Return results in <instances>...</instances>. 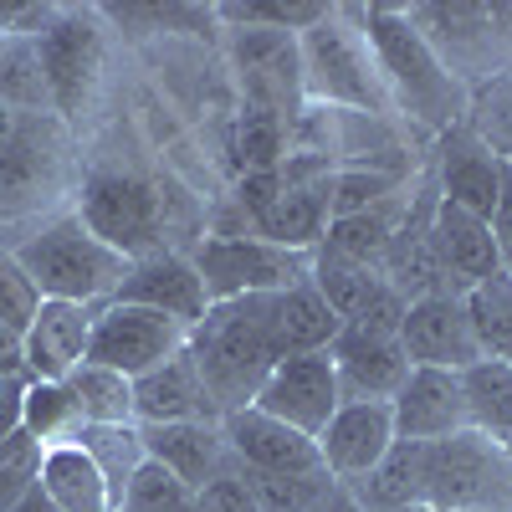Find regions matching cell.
<instances>
[{
  "mask_svg": "<svg viewBox=\"0 0 512 512\" xmlns=\"http://www.w3.org/2000/svg\"><path fill=\"white\" fill-rule=\"evenodd\" d=\"M364 31H369V47H374V62H379L395 118L431 149L446 128H456L466 118L472 88L456 82L446 72V62L425 47V36L410 26L405 6H384V0L379 6H364Z\"/></svg>",
  "mask_w": 512,
  "mask_h": 512,
  "instance_id": "1",
  "label": "cell"
},
{
  "mask_svg": "<svg viewBox=\"0 0 512 512\" xmlns=\"http://www.w3.org/2000/svg\"><path fill=\"white\" fill-rule=\"evenodd\" d=\"M185 354L195 359L210 400H216L221 420L231 410L256 405L262 384L272 374L277 338H272V318H267V297H231V303H210L205 318L190 328Z\"/></svg>",
  "mask_w": 512,
  "mask_h": 512,
  "instance_id": "2",
  "label": "cell"
},
{
  "mask_svg": "<svg viewBox=\"0 0 512 512\" xmlns=\"http://www.w3.org/2000/svg\"><path fill=\"white\" fill-rule=\"evenodd\" d=\"M303 52V93L318 108H344V113H369V118H395L390 93L364 31V6H328L318 26L297 36Z\"/></svg>",
  "mask_w": 512,
  "mask_h": 512,
  "instance_id": "3",
  "label": "cell"
},
{
  "mask_svg": "<svg viewBox=\"0 0 512 512\" xmlns=\"http://www.w3.org/2000/svg\"><path fill=\"white\" fill-rule=\"evenodd\" d=\"M11 256L21 262V272L36 282L41 297H57V303H113V292L128 272V262L103 246L88 226H82L72 210H57V216L36 221L16 246Z\"/></svg>",
  "mask_w": 512,
  "mask_h": 512,
  "instance_id": "4",
  "label": "cell"
},
{
  "mask_svg": "<svg viewBox=\"0 0 512 512\" xmlns=\"http://www.w3.org/2000/svg\"><path fill=\"white\" fill-rule=\"evenodd\" d=\"M77 185V128H67L57 113L21 118L16 139L0 154V226L57 216V205L77 195Z\"/></svg>",
  "mask_w": 512,
  "mask_h": 512,
  "instance_id": "5",
  "label": "cell"
},
{
  "mask_svg": "<svg viewBox=\"0 0 512 512\" xmlns=\"http://www.w3.org/2000/svg\"><path fill=\"white\" fill-rule=\"evenodd\" d=\"M405 16L466 88L512 67V0H415Z\"/></svg>",
  "mask_w": 512,
  "mask_h": 512,
  "instance_id": "6",
  "label": "cell"
},
{
  "mask_svg": "<svg viewBox=\"0 0 512 512\" xmlns=\"http://www.w3.org/2000/svg\"><path fill=\"white\" fill-rule=\"evenodd\" d=\"M72 216L103 246H113L123 262L164 251V231H169L164 195L144 175H128V169H93V175H82Z\"/></svg>",
  "mask_w": 512,
  "mask_h": 512,
  "instance_id": "7",
  "label": "cell"
},
{
  "mask_svg": "<svg viewBox=\"0 0 512 512\" xmlns=\"http://www.w3.org/2000/svg\"><path fill=\"white\" fill-rule=\"evenodd\" d=\"M41 67H47V93L52 113L67 128H82V118L93 113L103 72H108V26L103 11L93 6H62L57 21L36 36Z\"/></svg>",
  "mask_w": 512,
  "mask_h": 512,
  "instance_id": "8",
  "label": "cell"
},
{
  "mask_svg": "<svg viewBox=\"0 0 512 512\" xmlns=\"http://www.w3.org/2000/svg\"><path fill=\"white\" fill-rule=\"evenodd\" d=\"M425 507L512 512V456L482 431H456L425 446Z\"/></svg>",
  "mask_w": 512,
  "mask_h": 512,
  "instance_id": "9",
  "label": "cell"
},
{
  "mask_svg": "<svg viewBox=\"0 0 512 512\" xmlns=\"http://www.w3.org/2000/svg\"><path fill=\"white\" fill-rule=\"evenodd\" d=\"M190 262L205 282L210 303H231V297H267L313 272V256L272 246L262 236H200L190 246Z\"/></svg>",
  "mask_w": 512,
  "mask_h": 512,
  "instance_id": "10",
  "label": "cell"
},
{
  "mask_svg": "<svg viewBox=\"0 0 512 512\" xmlns=\"http://www.w3.org/2000/svg\"><path fill=\"white\" fill-rule=\"evenodd\" d=\"M226 57H231V72L241 82V98H246L241 108H262V113H277V118H297V108L308 103L297 36L226 26Z\"/></svg>",
  "mask_w": 512,
  "mask_h": 512,
  "instance_id": "11",
  "label": "cell"
},
{
  "mask_svg": "<svg viewBox=\"0 0 512 512\" xmlns=\"http://www.w3.org/2000/svg\"><path fill=\"white\" fill-rule=\"evenodd\" d=\"M185 344H190L185 323L149 313V308L103 303L98 318H93V338H88V364H103L123 379H144L149 369L185 354Z\"/></svg>",
  "mask_w": 512,
  "mask_h": 512,
  "instance_id": "12",
  "label": "cell"
},
{
  "mask_svg": "<svg viewBox=\"0 0 512 512\" xmlns=\"http://www.w3.org/2000/svg\"><path fill=\"white\" fill-rule=\"evenodd\" d=\"M328 185H333V164L328 159H318V154H287L282 159V195L251 221V236L313 256L323 231H328V221H333Z\"/></svg>",
  "mask_w": 512,
  "mask_h": 512,
  "instance_id": "13",
  "label": "cell"
},
{
  "mask_svg": "<svg viewBox=\"0 0 512 512\" xmlns=\"http://www.w3.org/2000/svg\"><path fill=\"white\" fill-rule=\"evenodd\" d=\"M425 169H431V180H436L446 205L492 221V205H497V190H502V159L477 139V128L466 118L425 149Z\"/></svg>",
  "mask_w": 512,
  "mask_h": 512,
  "instance_id": "14",
  "label": "cell"
},
{
  "mask_svg": "<svg viewBox=\"0 0 512 512\" xmlns=\"http://www.w3.org/2000/svg\"><path fill=\"white\" fill-rule=\"evenodd\" d=\"M344 405L338 395V374H333V359L328 354H292V359H277L262 395H256V410H267L277 420H287L292 431L303 436H323V425L333 420V410Z\"/></svg>",
  "mask_w": 512,
  "mask_h": 512,
  "instance_id": "15",
  "label": "cell"
},
{
  "mask_svg": "<svg viewBox=\"0 0 512 512\" xmlns=\"http://www.w3.org/2000/svg\"><path fill=\"white\" fill-rule=\"evenodd\" d=\"M113 303L149 308V313H164V318L195 328L210 308V297H205V282L190 262V251L164 246V251H149V256H134V262H128Z\"/></svg>",
  "mask_w": 512,
  "mask_h": 512,
  "instance_id": "16",
  "label": "cell"
},
{
  "mask_svg": "<svg viewBox=\"0 0 512 512\" xmlns=\"http://www.w3.org/2000/svg\"><path fill=\"white\" fill-rule=\"evenodd\" d=\"M221 431H226L231 456L246 466L251 477H303V472H328L313 436L292 431L287 420H277V415H267V410H256V405L231 410V415L221 420Z\"/></svg>",
  "mask_w": 512,
  "mask_h": 512,
  "instance_id": "17",
  "label": "cell"
},
{
  "mask_svg": "<svg viewBox=\"0 0 512 512\" xmlns=\"http://www.w3.org/2000/svg\"><path fill=\"white\" fill-rule=\"evenodd\" d=\"M400 349L420 369H451V374L472 369L482 359V349L472 338V323H466L461 292L415 297V303L405 308V323H400Z\"/></svg>",
  "mask_w": 512,
  "mask_h": 512,
  "instance_id": "18",
  "label": "cell"
},
{
  "mask_svg": "<svg viewBox=\"0 0 512 512\" xmlns=\"http://www.w3.org/2000/svg\"><path fill=\"white\" fill-rule=\"evenodd\" d=\"M395 446L390 400H344L318 436V456L333 482H359Z\"/></svg>",
  "mask_w": 512,
  "mask_h": 512,
  "instance_id": "19",
  "label": "cell"
},
{
  "mask_svg": "<svg viewBox=\"0 0 512 512\" xmlns=\"http://www.w3.org/2000/svg\"><path fill=\"white\" fill-rule=\"evenodd\" d=\"M390 415H395V441H415V446L472 431L466 425V400H461V374H451V369L410 364L405 384L390 400Z\"/></svg>",
  "mask_w": 512,
  "mask_h": 512,
  "instance_id": "20",
  "label": "cell"
},
{
  "mask_svg": "<svg viewBox=\"0 0 512 512\" xmlns=\"http://www.w3.org/2000/svg\"><path fill=\"white\" fill-rule=\"evenodd\" d=\"M98 308L41 297L31 328L21 333V369H26V379H67L77 364H88V338H93Z\"/></svg>",
  "mask_w": 512,
  "mask_h": 512,
  "instance_id": "21",
  "label": "cell"
},
{
  "mask_svg": "<svg viewBox=\"0 0 512 512\" xmlns=\"http://www.w3.org/2000/svg\"><path fill=\"white\" fill-rule=\"evenodd\" d=\"M333 374L344 400H395V390L410 374V359L395 333H364V328H338L333 338Z\"/></svg>",
  "mask_w": 512,
  "mask_h": 512,
  "instance_id": "22",
  "label": "cell"
},
{
  "mask_svg": "<svg viewBox=\"0 0 512 512\" xmlns=\"http://www.w3.org/2000/svg\"><path fill=\"white\" fill-rule=\"evenodd\" d=\"M144 456L169 466L190 492H200L210 477H221L226 466L236 461L226 446L221 420H180V425H139Z\"/></svg>",
  "mask_w": 512,
  "mask_h": 512,
  "instance_id": "23",
  "label": "cell"
},
{
  "mask_svg": "<svg viewBox=\"0 0 512 512\" xmlns=\"http://www.w3.org/2000/svg\"><path fill=\"white\" fill-rule=\"evenodd\" d=\"M431 241H436V267H441L446 292H472L477 282H487L492 272H502L492 226L482 216H472V210H456V205L441 200L436 205Z\"/></svg>",
  "mask_w": 512,
  "mask_h": 512,
  "instance_id": "24",
  "label": "cell"
},
{
  "mask_svg": "<svg viewBox=\"0 0 512 512\" xmlns=\"http://www.w3.org/2000/svg\"><path fill=\"white\" fill-rule=\"evenodd\" d=\"M134 420L139 425H180V420H221V410L210 400L195 359L175 354L169 364L134 379Z\"/></svg>",
  "mask_w": 512,
  "mask_h": 512,
  "instance_id": "25",
  "label": "cell"
},
{
  "mask_svg": "<svg viewBox=\"0 0 512 512\" xmlns=\"http://www.w3.org/2000/svg\"><path fill=\"white\" fill-rule=\"evenodd\" d=\"M267 318H272V338H277V354L292 359V354H328L344 318H338L323 292L303 277L282 292H267Z\"/></svg>",
  "mask_w": 512,
  "mask_h": 512,
  "instance_id": "26",
  "label": "cell"
},
{
  "mask_svg": "<svg viewBox=\"0 0 512 512\" xmlns=\"http://www.w3.org/2000/svg\"><path fill=\"white\" fill-rule=\"evenodd\" d=\"M410 185L400 195H390L384 205H374V210H359V216H333L313 256H318V262H349V267L379 272L384 267V251H390V236H395L405 205H410Z\"/></svg>",
  "mask_w": 512,
  "mask_h": 512,
  "instance_id": "27",
  "label": "cell"
},
{
  "mask_svg": "<svg viewBox=\"0 0 512 512\" xmlns=\"http://www.w3.org/2000/svg\"><path fill=\"white\" fill-rule=\"evenodd\" d=\"M36 487L57 512H113V492H108L103 472L88 461V451H77L72 441L41 451Z\"/></svg>",
  "mask_w": 512,
  "mask_h": 512,
  "instance_id": "28",
  "label": "cell"
},
{
  "mask_svg": "<svg viewBox=\"0 0 512 512\" xmlns=\"http://www.w3.org/2000/svg\"><path fill=\"white\" fill-rule=\"evenodd\" d=\"M344 487L364 502V512H405V507H420L425 502V446L395 441L374 472H364L359 482H344Z\"/></svg>",
  "mask_w": 512,
  "mask_h": 512,
  "instance_id": "29",
  "label": "cell"
},
{
  "mask_svg": "<svg viewBox=\"0 0 512 512\" xmlns=\"http://www.w3.org/2000/svg\"><path fill=\"white\" fill-rule=\"evenodd\" d=\"M461 400H466V425L492 441H507L512 431V364L502 359H477L461 369Z\"/></svg>",
  "mask_w": 512,
  "mask_h": 512,
  "instance_id": "30",
  "label": "cell"
},
{
  "mask_svg": "<svg viewBox=\"0 0 512 512\" xmlns=\"http://www.w3.org/2000/svg\"><path fill=\"white\" fill-rule=\"evenodd\" d=\"M67 390L82 425H139L134 420V379H123L103 364H77L67 374Z\"/></svg>",
  "mask_w": 512,
  "mask_h": 512,
  "instance_id": "31",
  "label": "cell"
},
{
  "mask_svg": "<svg viewBox=\"0 0 512 512\" xmlns=\"http://www.w3.org/2000/svg\"><path fill=\"white\" fill-rule=\"evenodd\" d=\"M292 154V118L262 113V108H241L236 128H231V169L241 175H262V169H277Z\"/></svg>",
  "mask_w": 512,
  "mask_h": 512,
  "instance_id": "32",
  "label": "cell"
},
{
  "mask_svg": "<svg viewBox=\"0 0 512 512\" xmlns=\"http://www.w3.org/2000/svg\"><path fill=\"white\" fill-rule=\"evenodd\" d=\"M461 303H466V323H472V338H477L482 359L512 364V277L492 272L472 292H461Z\"/></svg>",
  "mask_w": 512,
  "mask_h": 512,
  "instance_id": "33",
  "label": "cell"
},
{
  "mask_svg": "<svg viewBox=\"0 0 512 512\" xmlns=\"http://www.w3.org/2000/svg\"><path fill=\"white\" fill-rule=\"evenodd\" d=\"M0 103H6L11 113H21V118L52 113L47 67H41L36 36H6L0 41Z\"/></svg>",
  "mask_w": 512,
  "mask_h": 512,
  "instance_id": "34",
  "label": "cell"
},
{
  "mask_svg": "<svg viewBox=\"0 0 512 512\" xmlns=\"http://www.w3.org/2000/svg\"><path fill=\"white\" fill-rule=\"evenodd\" d=\"M77 451H88V461L103 472L108 492H113V512H118V497L128 487V477L144 466V441H139V425H77L72 436Z\"/></svg>",
  "mask_w": 512,
  "mask_h": 512,
  "instance_id": "35",
  "label": "cell"
},
{
  "mask_svg": "<svg viewBox=\"0 0 512 512\" xmlns=\"http://www.w3.org/2000/svg\"><path fill=\"white\" fill-rule=\"evenodd\" d=\"M77 405L67 379H26V395H21V431L47 451V446H67L77 436Z\"/></svg>",
  "mask_w": 512,
  "mask_h": 512,
  "instance_id": "36",
  "label": "cell"
},
{
  "mask_svg": "<svg viewBox=\"0 0 512 512\" xmlns=\"http://www.w3.org/2000/svg\"><path fill=\"white\" fill-rule=\"evenodd\" d=\"M216 21L241 26V31H287L303 36L308 26H318L328 16V0H303V6H277V0H231V6H210Z\"/></svg>",
  "mask_w": 512,
  "mask_h": 512,
  "instance_id": "37",
  "label": "cell"
},
{
  "mask_svg": "<svg viewBox=\"0 0 512 512\" xmlns=\"http://www.w3.org/2000/svg\"><path fill=\"white\" fill-rule=\"evenodd\" d=\"M308 282L323 292V303L338 313V318H359L374 297H379V287H384V277L379 272H369V267H349V262H318L313 256V272H308Z\"/></svg>",
  "mask_w": 512,
  "mask_h": 512,
  "instance_id": "38",
  "label": "cell"
},
{
  "mask_svg": "<svg viewBox=\"0 0 512 512\" xmlns=\"http://www.w3.org/2000/svg\"><path fill=\"white\" fill-rule=\"evenodd\" d=\"M466 123L477 128V139H482L502 164H512V72H497L492 82L472 88Z\"/></svg>",
  "mask_w": 512,
  "mask_h": 512,
  "instance_id": "39",
  "label": "cell"
},
{
  "mask_svg": "<svg viewBox=\"0 0 512 512\" xmlns=\"http://www.w3.org/2000/svg\"><path fill=\"white\" fill-rule=\"evenodd\" d=\"M410 180L400 175H384V169H333V185H328V205L333 216H359V210H374L390 195H400Z\"/></svg>",
  "mask_w": 512,
  "mask_h": 512,
  "instance_id": "40",
  "label": "cell"
},
{
  "mask_svg": "<svg viewBox=\"0 0 512 512\" xmlns=\"http://www.w3.org/2000/svg\"><path fill=\"white\" fill-rule=\"evenodd\" d=\"M185 502H190V487L169 472V466H159V461L144 456V466L128 477V487L118 497V512H175Z\"/></svg>",
  "mask_w": 512,
  "mask_h": 512,
  "instance_id": "41",
  "label": "cell"
},
{
  "mask_svg": "<svg viewBox=\"0 0 512 512\" xmlns=\"http://www.w3.org/2000/svg\"><path fill=\"white\" fill-rule=\"evenodd\" d=\"M328 487H338L328 472H303V477H251L256 512H308Z\"/></svg>",
  "mask_w": 512,
  "mask_h": 512,
  "instance_id": "42",
  "label": "cell"
},
{
  "mask_svg": "<svg viewBox=\"0 0 512 512\" xmlns=\"http://www.w3.org/2000/svg\"><path fill=\"white\" fill-rule=\"evenodd\" d=\"M36 308H41L36 282L21 272V262L11 256V246H0V328H11V333L21 338V333L31 328Z\"/></svg>",
  "mask_w": 512,
  "mask_h": 512,
  "instance_id": "43",
  "label": "cell"
},
{
  "mask_svg": "<svg viewBox=\"0 0 512 512\" xmlns=\"http://www.w3.org/2000/svg\"><path fill=\"white\" fill-rule=\"evenodd\" d=\"M36 472H41V446L26 431L0 441V512H11L36 487Z\"/></svg>",
  "mask_w": 512,
  "mask_h": 512,
  "instance_id": "44",
  "label": "cell"
},
{
  "mask_svg": "<svg viewBox=\"0 0 512 512\" xmlns=\"http://www.w3.org/2000/svg\"><path fill=\"white\" fill-rule=\"evenodd\" d=\"M200 512H256V492H251V472L241 461H231L221 477H210L200 492H190Z\"/></svg>",
  "mask_w": 512,
  "mask_h": 512,
  "instance_id": "45",
  "label": "cell"
},
{
  "mask_svg": "<svg viewBox=\"0 0 512 512\" xmlns=\"http://www.w3.org/2000/svg\"><path fill=\"white\" fill-rule=\"evenodd\" d=\"M487 226H492V241H497V256H502V272L512 277V164H502V190H497Z\"/></svg>",
  "mask_w": 512,
  "mask_h": 512,
  "instance_id": "46",
  "label": "cell"
},
{
  "mask_svg": "<svg viewBox=\"0 0 512 512\" xmlns=\"http://www.w3.org/2000/svg\"><path fill=\"white\" fill-rule=\"evenodd\" d=\"M21 395H26V379H0V441L21 431Z\"/></svg>",
  "mask_w": 512,
  "mask_h": 512,
  "instance_id": "47",
  "label": "cell"
},
{
  "mask_svg": "<svg viewBox=\"0 0 512 512\" xmlns=\"http://www.w3.org/2000/svg\"><path fill=\"white\" fill-rule=\"evenodd\" d=\"M0 379H26V369H21V338L11 328H0Z\"/></svg>",
  "mask_w": 512,
  "mask_h": 512,
  "instance_id": "48",
  "label": "cell"
},
{
  "mask_svg": "<svg viewBox=\"0 0 512 512\" xmlns=\"http://www.w3.org/2000/svg\"><path fill=\"white\" fill-rule=\"evenodd\" d=\"M308 512H364V502H359V497H354L344 482H338V487H328V492H323V497H318Z\"/></svg>",
  "mask_w": 512,
  "mask_h": 512,
  "instance_id": "49",
  "label": "cell"
},
{
  "mask_svg": "<svg viewBox=\"0 0 512 512\" xmlns=\"http://www.w3.org/2000/svg\"><path fill=\"white\" fill-rule=\"evenodd\" d=\"M21 16H26V0H0V41H6V36H16Z\"/></svg>",
  "mask_w": 512,
  "mask_h": 512,
  "instance_id": "50",
  "label": "cell"
},
{
  "mask_svg": "<svg viewBox=\"0 0 512 512\" xmlns=\"http://www.w3.org/2000/svg\"><path fill=\"white\" fill-rule=\"evenodd\" d=\"M16 128H21V113H11L6 103H0V154H6V144L16 139Z\"/></svg>",
  "mask_w": 512,
  "mask_h": 512,
  "instance_id": "51",
  "label": "cell"
},
{
  "mask_svg": "<svg viewBox=\"0 0 512 512\" xmlns=\"http://www.w3.org/2000/svg\"><path fill=\"white\" fill-rule=\"evenodd\" d=\"M11 512H57V507H52L47 497H41V487H31V492H26V497L11 507Z\"/></svg>",
  "mask_w": 512,
  "mask_h": 512,
  "instance_id": "52",
  "label": "cell"
},
{
  "mask_svg": "<svg viewBox=\"0 0 512 512\" xmlns=\"http://www.w3.org/2000/svg\"><path fill=\"white\" fill-rule=\"evenodd\" d=\"M405 512H446V507H425V502H420V507H405Z\"/></svg>",
  "mask_w": 512,
  "mask_h": 512,
  "instance_id": "53",
  "label": "cell"
},
{
  "mask_svg": "<svg viewBox=\"0 0 512 512\" xmlns=\"http://www.w3.org/2000/svg\"><path fill=\"white\" fill-rule=\"evenodd\" d=\"M175 512H200V507H195V497H190V502H185V507H175Z\"/></svg>",
  "mask_w": 512,
  "mask_h": 512,
  "instance_id": "54",
  "label": "cell"
},
{
  "mask_svg": "<svg viewBox=\"0 0 512 512\" xmlns=\"http://www.w3.org/2000/svg\"><path fill=\"white\" fill-rule=\"evenodd\" d=\"M502 446H507V456H512V431H507V441H502Z\"/></svg>",
  "mask_w": 512,
  "mask_h": 512,
  "instance_id": "55",
  "label": "cell"
},
{
  "mask_svg": "<svg viewBox=\"0 0 512 512\" xmlns=\"http://www.w3.org/2000/svg\"><path fill=\"white\" fill-rule=\"evenodd\" d=\"M507 72H512V67H507Z\"/></svg>",
  "mask_w": 512,
  "mask_h": 512,
  "instance_id": "56",
  "label": "cell"
}]
</instances>
